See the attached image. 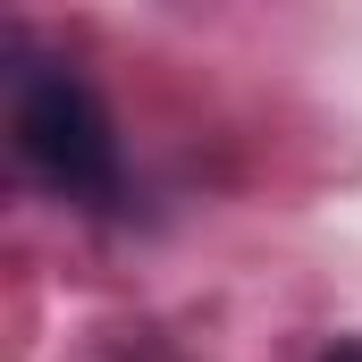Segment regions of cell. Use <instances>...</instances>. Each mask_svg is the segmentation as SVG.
<instances>
[{
    "label": "cell",
    "mask_w": 362,
    "mask_h": 362,
    "mask_svg": "<svg viewBox=\"0 0 362 362\" xmlns=\"http://www.w3.org/2000/svg\"><path fill=\"white\" fill-rule=\"evenodd\" d=\"M17 152L34 160V177H51L59 194H118V135H110V110L93 101L85 76L68 68H34L17 85Z\"/></svg>",
    "instance_id": "6da1fadb"
},
{
    "label": "cell",
    "mask_w": 362,
    "mask_h": 362,
    "mask_svg": "<svg viewBox=\"0 0 362 362\" xmlns=\"http://www.w3.org/2000/svg\"><path fill=\"white\" fill-rule=\"evenodd\" d=\"M320 362H362V337H337V346H329Z\"/></svg>",
    "instance_id": "7a4b0ae2"
}]
</instances>
